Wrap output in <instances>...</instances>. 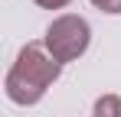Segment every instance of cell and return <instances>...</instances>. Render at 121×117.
Returning a JSON list of instances; mask_svg holds the SVG:
<instances>
[{
  "mask_svg": "<svg viewBox=\"0 0 121 117\" xmlns=\"http://www.w3.org/2000/svg\"><path fill=\"white\" fill-rule=\"evenodd\" d=\"M92 3L105 13H121V0H92Z\"/></svg>",
  "mask_w": 121,
  "mask_h": 117,
  "instance_id": "cell-4",
  "label": "cell"
},
{
  "mask_svg": "<svg viewBox=\"0 0 121 117\" xmlns=\"http://www.w3.org/2000/svg\"><path fill=\"white\" fill-rule=\"evenodd\" d=\"M36 3H39L43 10H62V7H65L69 0H36Z\"/></svg>",
  "mask_w": 121,
  "mask_h": 117,
  "instance_id": "cell-5",
  "label": "cell"
},
{
  "mask_svg": "<svg viewBox=\"0 0 121 117\" xmlns=\"http://www.w3.org/2000/svg\"><path fill=\"white\" fill-rule=\"evenodd\" d=\"M88 39H92L88 23L82 16H75V13H65V16H56L49 23L43 46L49 49V55L56 62H72L88 49Z\"/></svg>",
  "mask_w": 121,
  "mask_h": 117,
  "instance_id": "cell-2",
  "label": "cell"
},
{
  "mask_svg": "<svg viewBox=\"0 0 121 117\" xmlns=\"http://www.w3.org/2000/svg\"><path fill=\"white\" fill-rule=\"evenodd\" d=\"M62 72V62L49 55V49L43 46V42H26L20 49V55L17 62L10 65V72H7V98L13 101V104H36L49 88H52V81L59 78Z\"/></svg>",
  "mask_w": 121,
  "mask_h": 117,
  "instance_id": "cell-1",
  "label": "cell"
},
{
  "mask_svg": "<svg viewBox=\"0 0 121 117\" xmlns=\"http://www.w3.org/2000/svg\"><path fill=\"white\" fill-rule=\"evenodd\" d=\"M92 117H121V94H101L92 107Z\"/></svg>",
  "mask_w": 121,
  "mask_h": 117,
  "instance_id": "cell-3",
  "label": "cell"
}]
</instances>
